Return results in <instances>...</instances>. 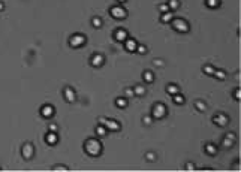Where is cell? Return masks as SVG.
<instances>
[{
  "label": "cell",
  "mask_w": 241,
  "mask_h": 172,
  "mask_svg": "<svg viewBox=\"0 0 241 172\" xmlns=\"http://www.w3.org/2000/svg\"><path fill=\"white\" fill-rule=\"evenodd\" d=\"M84 150L88 156H93V157H97L102 151V144L96 139V138H88L86 142H84Z\"/></svg>",
  "instance_id": "cell-1"
},
{
  "label": "cell",
  "mask_w": 241,
  "mask_h": 172,
  "mask_svg": "<svg viewBox=\"0 0 241 172\" xmlns=\"http://www.w3.org/2000/svg\"><path fill=\"white\" fill-rule=\"evenodd\" d=\"M171 24H172V27H174V30L178 32V33H186V32H189V23H187L186 19H183V18L172 19Z\"/></svg>",
  "instance_id": "cell-2"
},
{
  "label": "cell",
  "mask_w": 241,
  "mask_h": 172,
  "mask_svg": "<svg viewBox=\"0 0 241 172\" xmlns=\"http://www.w3.org/2000/svg\"><path fill=\"white\" fill-rule=\"evenodd\" d=\"M99 123L106 127L108 132H117V130H120V127H121L120 123H117V121L112 120V118H103V117H101V118H99Z\"/></svg>",
  "instance_id": "cell-3"
},
{
  "label": "cell",
  "mask_w": 241,
  "mask_h": 172,
  "mask_svg": "<svg viewBox=\"0 0 241 172\" xmlns=\"http://www.w3.org/2000/svg\"><path fill=\"white\" fill-rule=\"evenodd\" d=\"M87 42V39H86V36L84 34H81V33H75V34H72L70 37H69V45L72 47V48H80L81 45H84Z\"/></svg>",
  "instance_id": "cell-4"
},
{
  "label": "cell",
  "mask_w": 241,
  "mask_h": 172,
  "mask_svg": "<svg viewBox=\"0 0 241 172\" xmlns=\"http://www.w3.org/2000/svg\"><path fill=\"white\" fill-rule=\"evenodd\" d=\"M165 115H166V106L160 102L154 103V106L151 109V117L156 118V120H159V118H163Z\"/></svg>",
  "instance_id": "cell-5"
},
{
  "label": "cell",
  "mask_w": 241,
  "mask_h": 172,
  "mask_svg": "<svg viewBox=\"0 0 241 172\" xmlns=\"http://www.w3.org/2000/svg\"><path fill=\"white\" fill-rule=\"evenodd\" d=\"M109 14H111V17L115 18V19H124V18L127 17V12H126V9H124V8H121L120 5H117V6H112V8L109 9Z\"/></svg>",
  "instance_id": "cell-6"
},
{
  "label": "cell",
  "mask_w": 241,
  "mask_h": 172,
  "mask_svg": "<svg viewBox=\"0 0 241 172\" xmlns=\"http://www.w3.org/2000/svg\"><path fill=\"white\" fill-rule=\"evenodd\" d=\"M21 154L23 157L26 159V160H30L34 154V147L33 144H30V142H26L24 145H23V148H21Z\"/></svg>",
  "instance_id": "cell-7"
},
{
  "label": "cell",
  "mask_w": 241,
  "mask_h": 172,
  "mask_svg": "<svg viewBox=\"0 0 241 172\" xmlns=\"http://www.w3.org/2000/svg\"><path fill=\"white\" fill-rule=\"evenodd\" d=\"M103 63H105V57H103L102 54H93L91 58H90V65L93 68H101Z\"/></svg>",
  "instance_id": "cell-8"
},
{
  "label": "cell",
  "mask_w": 241,
  "mask_h": 172,
  "mask_svg": "<svg viewBox=\"0 0 241 172\" xmlns=\"http://www.w3.org/2000/svg\"><path fill=\"white\" fill-rule=\"evenodd\" d=\"M213 121H214V124H217V126H220V127H225V126L229 123V117H228L226 114H217V115L213 117Z\"/></svg>",
  "instance_id": "cell-9"
},
{
  "label": "cell",
  "mask_w": 241,
  "mask_h": 172,
  "mask_svg": "<svg viewBox=\"0 0 241 172\" xmlns=\"http://www.w3.org/2000/svg\"><path fill=\"white\" fill-rule=\"evenodd\" d=\"M63 96H65V99H66V102L72 103L76 100V94H75V90L73 88H70V87H66L65 90H63Z\"/></svg>",
  "instance_id": "cell-10"
},
{
  "label": "cell",
  "mask_w": 241,
  "mask_h": 172,
  "mask_svg": "<svg viewBox=\"0 0 241 172\" xmlns=\"http://www.w3.org/2000/svg\"><path fill=\"white\" fill-rule=\"evenodd\" d=\"M41 115H42L44 118H51L52 115H54V108H52V105H44V106L41 108Z\"/></svg>",
  "instance_id": "cell-11"
},
{
  "label": "cell",
  "mask_w": 241,
  "mask_h": 172,
  "mask_svg": "<svg viewBox=\"0 0 241 172\" xmlns=\"http://www.w3.org/2000/svg\"><path fill=\"white\" fill-rule=\"evenodd\" d=\"M127 32L124 30V29H117L115 30V33H114V39L117 40V42H124L126 39H127Z\"/></svg>",
  "instance_id": "cell-12"
},
{
  "label": "cell",
  "mask_w": 241,
  "mask_h": 172,
  "mask_svg": "<svg viewBox=\"0 0 241 172\" xmlns=\"http://www.w3.org/2000/svg\"><path fill=\"white\" fill-rule=\"evenodd\" d=\"M136 47H138V44H136L135 39H129V37H127V39L124 40V48H126L129 52L136 51Z\"/></svg>",
  "instance_id": "cell-13"
},
{
  "label": "cell",
  "mask_w": 241,
  "mask_h": 172,
  "mask_svg": "<svg viewBox=\"0 0 241 172\" xmlns=\"http://www.w3.org/2000/svg\"><path fill=\"white\" fill-rule=\"evenodd\" d=\"M45 141H47V144H50V145H55L57 141H58V136H57L55 132H51V130H50V132L45 135Z\"/></svg>",
  "instance_id": "cell-14"
},
{
  "label": "cell",
  "mask_w": 241,
  "mask_h": 172,
  "mask_svg": "<svg viewBox=\"0 0 241 172\" xmlns=\"http://www.w3.org/2000/svg\"><path fill=\"white\" fill-rule=\"evenodd\" d=\"M217 147L214 145V144H211V142H208V144H205V153L208 156H216L217 154Z\"/></svg>",
  "instance_id": "cell-15"
},
{
  "label": "cell",
  "mask_w": 241,
  "mask_h": 172,
  "mask_svg": "<svg viewBox=\"0 0 241 172\" xmlns=\"http://www.w3.org/2000/svg\"><path fill=\"white\" fill-rule=\"evenodd\" d=\"M142 78H144V81H145V82H148V84L154 81V75H153V72H151V70H145V72L142 73Z\"/></svg>",
  "instance_id": "cell-16"
},
{
  "label": "cell",
  "mask_w": 241,
  "mask_h": 172,
  "mask_svg": "<svg viewBox=\"0 0 241 172\" xmlns=\"http://www.w3.org/2000/svg\"><path fill=\"white\" fill-rule=\"evenodd\" d=\"M166 91H168L171 96H174V94L180 93V88H178V86H175V84H168V87H166Z\"/></svg>",
  "instance_id": "cell-17"
},
{
  "label": "cell",
  "mask_w": 241,
  "mask_h": 172,
  "mask_svg": "<svg viewBox=\"0 0 241 172\" xmlns=\"http://www.w3.org/2000/svg\"><path fill=\"white\" fill-rule=\"evenodd\" d=\"M162 23H171L172 19H174V14H172L171 11L169 12H165V14H162Z\"/></svg>",
  "instance_id": "cell-18"
},
{
  "label": "cell",
  "mask_w": 241,
  "mask_h": 172,
  "mask_svg": "<svg viewBox=\"0 0 241 172\" xmlns=\"http://www.w3.org/2000/svg\"><path fill=\"white\" fill-rule=\"evenodd\" d=\"M168 8H169V11H175V9H178L180 8V2L178 0H168Z\"/></svg>",
  "instance_id": "cell-19"
},
{
  "label": "cell",
  "mask_w": 241,
  "mask_h": 172,
  "mask_svg": "<svg viewBox=\"0 0 241 172\" xmlns=\"http://www.w3.org/2000/svg\"><path fill=\"white\" fill-rule=\"evenodd\" d=\"M106 132H108V130H106V127H105L103 124H99V126L96 127V135H97V136H101V138L105 136Z\"/></svg>",
  "instance_id": "cell-20"
},
{
  "label": "cell",
  "mask_w": 241,
  "mask_h": 172,
  "mask_svg": "<svg viewBox=\"0 0 241 172\" xmlns=\"http://www.w3.org/2000/svg\"><path fill=\"white\" fill-rule=\"evenodd\" d=\"M115 105L123 109V108L127 106V99H126V97H117V99H115Z\"/></svg>",
  "instance_id": "cell-21"
},
{
  "label": "cell",
  "mask_w": 241,
  "mask_h": 172,
  "mask_svg": "<svg viewBox=\"0 0 241 172\" xmlns=\"http://www.w3.org/2000/svg\"><path fill=\"white\" fill-rule=\"evenodd\" d=\"M91 26H93L94 29H101V27H102V19L99 17H93L91 18Z\"/></svg>",
  "instance_id": "cell-22"
},
{
  "label": "cell",
  "mask_w": 241,
  "mask_h": 172,
  "mask_svg": "<svg viewBox=\"0 0 241 172\" xmlns=\"http://www.w3.org/2000/svg\"><path fill=\"white\" fill-rule=\"evenodd\" d=\"M133 93H135V96H144V94H145V87L136 86L135 88H133Z\"/></svg>",
  "instance_id": "cell-23"
},
{
  "label": "cell",
  "mask_w": 241,
  "mask_h": 172,
  "mask_svg": "<svg viewBox=\"0 0 241 172\" xmlns=\"http://www.w3.org/2000/svg\"><path fill=\"white\" fill-rule=\"evenodd\" d=\"M172 99H174V103H177V105H183V103H184V96H181L180 93L174 94Z\"/></svg>",
  "instance_id": "cell-24"
},
{
  "label": "cell",
  "mask_w": 241,
  "mask_h": 172,
  "mask_svg": "<svg viewBox=\"0 0 241 172\" xmlns=\"http://www.w3.org/2000/svg\"><path fill=\"white\" fill-rule=\"evenodd\" d=\"M195 108L202 112V111L207 109V105H205V102H202V100H196V102H195Z\"/></svg>",
  "instance_id": "cell-25"
},
{
  "label": "cell",
  "mask_w": 241,
  "mask_h": 172,
  "mask_svg": "<svg viewBox=\"0 0 241 172\" xmlns=\"http://www.w3.org/2000/svg\"><path fill=\"white\" fill-rule=\"evenodd\" d=\"M217 79H225L226 78V72L225 70H222V69H219V70H214V73H213Z\"/></svg>",
  "instance_id": "cell-26"
},
{
  "label": "cell",
  "mask_w": 241,
  "mask_h": 172,
  "mask_svg": "<svg viewBox=\"0 0 241 172\" xmlns=\"http://www.w3.org/2000/svg\"><path fill=\"white\" fill-rule=\"evenodd\" d=\"M205 3H207L208 8L214 9V8H217V6L220 5V0H205Z\"/></svg>",
  "instance_id": "cell-27"
},
{
  "label": "cell",
  "mask_w": 241,
  "mask_h": 172,
  "mask_svg": "<svg viewBox=\"0 0 241 172\" xmlns=\"http://www.w3.org/2000/svg\"><path fill=\"white\" fill-rule=\"evenodd\" d=\"M214 70H216V69L213 68L211 65H205V66L202 68V72H204L205 75H213V73H214Z\"/></svg>",
  "instance_id": "cell-28"
},
{
  "label": "cell",
  "mask_w": 241,
  "mask_h": 172,
  "mask_svg": "<svg viewBox=\"0 0 241 172\" xmlns=\"http://www.w3.org/2000/svg\"><path fill=\"white\" fill-rule=\"evenodd\" d=\"M222 144H223V147H226V148H231V147L234 145V141H232V139H229V138L225 136V138H223V142H222Z\"/></svg>",
  "instance_id": "cell-29"
},
{
  "label": "cell",
  "mask_w": 241,
  "mask_h": 172,
  "mask_svg": "<svg viewBox=\"0 0 241 172\" xmlns=\"http://www.w3.org/2000/svg\"><path fill=\"white\" fill-rule=\"evenodd\" d=\"M145 159H147L148 162H154V160H156V153H153V151H148V153L145 154Z\"/></svg>",
  "instance_id": "cell-30"
},
{
  "label": "cell",
  "mask_w": 241,
  "mask_h": 172,
  "mask_svg": "<svg viewBox=\"0 0 241 172\" xmlns=\"http://www.w3.org/2000/svg\"><path fill=\"white\" fill-rule=\"evenodd\" d=\"M159 11H160L162 14H165V12H169V8H168L166 3H162V5H159Z\"/></svg>",
  "instance_id": "cell-31"
},
{
  "label": "cell",
  "mask_w": 241,
  "mask_h": 172,
  "mask_svg": "<svg viewBox=\"0 0 241 172\" xmlns=\"http://www.w3.org/2000/svg\"><path fill=\"white\" fill-rule=\"evenodd\" d=\"M142 121H144V124H147V126H150V124L153 123V117H151V115H145V117L142 118Z\"/></svg>",
  "instance_id": "cell-32"
},
{
  "label": "cell",
  "mask_w": 241,
  "mask_h": 172,
  "mask_svg": "<svg viewBox=\"0 0 241 172\" xmlns=\"http://www.w3.org/2000/svg\"><path fill=\"white\" fill-rule=\"evenodd\" d=\"M136 52H139V54H145V52H147V47H145V45H138Z\"/></svg>",
  "instance_id": "cell-33"
},
{
  "label": "cell",
  "mask_w": 241,
  "mask_h": 172,
  "mask_svg": "<svg viewBox=\"0 0 241 172\" xmlns=\"http://www.w3.org/2000/svg\"><path fill=\"white\" fill-rule=\"evenodd\" d=\"M124 96H126V97H132V96H135V93H133L132 88H126V90H124Z\"/></svg>",
  "instance_id": "cell-34"
},
{
  "label": "cell",
  "mask_w": 241,
  "mask_h": 172,
  "mask_svg": "<svg viewBox=\"0 0 241 172\" xmlns=\"http://www.w3.org/2000/svg\"><path fill=\"white\" fill-rule=\"evenodd\" d=\"M234 99H235V100H240L241 99V90L240 88H237V90L234 91Z\"/></svg>",
  "instance_id": "cell-35"
},
{
  "label": "cell",
  "mask_w": 241,
  "mask_h": 172,
  "mask_svg": "<svg viewBox=\"0 0 241 172\" xmlns=\"http://www.w3.org/2000/svg\"><path fill=\"white\" fill-rule=\"evenodd\" d=\"M52 171H68V168H66V166H63V165H57V166H54V168H52Z\"/></svg>",
  "instance_id": "cell-36"
},
{
  "label": "cell",
  "mask_w": 241,
  "mask_h": 172,
  "mask_svg": "<svg viewBox=\"0 0 241 172\" xmlns=\"http://www.w3.org/2000/svg\"><path fill=\"white\" fill-rule=\"evenodd\" d=\"M225 136L226 138H229V139H232V141H234V142H235V133H234V132H228V133H226V135H225Z\"/></svg>",
  "instance_id": "cell-37"
},
{
  "label": "cell",
  "mask_w": 241,
  "mask_h": 172,
  "mask_svg": "<svg viewBox=\"0 0 241 172\" xmlns=\"http://www.w3.org/2000/svg\"><path fill=\"white\" fill-rule=\"evenodd\" d=\"M48 129H50L51 132H57V124H55V123H51V124L48 126Z\"/></svg>",
  "instance_id": "cell-38"
},
{
  "label": "cell",
  "mask_w": 241,
  "mask_h": 172,
  "mask_svg": "<svg viewBox=\"0 0 241 172\" xmlns=\"http://www.w3.org/2000/svg\"><path fill=\"white\" fill-rule=\"evenodd\" d=\"M186 169H187V171H193V169H195V165L187 162V163H186Z\"/></svg>",
  "instance_id": "cell-39"
},
{
  "label": "cell",
  "mask_w": 241,
  "mask_h": 172,
  "mask_svg": "<svg viewBox=\"0 0 241 172\" xmlns=\"http://www.w3.org/2000/svg\"><path fill=\"white\" fill-rule=\"evenodd\" d=\"M153 65H154V66H163V61H162V60H154Z\"/></svg>",
  "instance_id": "cell-40"
},
{
  "label": "cell",
  "mask_w": 241,
  "mask_h": 172,
  "mask_svg": "<svg viewBox=\"0 0 241 172\" xmlns=\"http://www.w3.org/2000/svg\"><path fill=\"white\" fill-rule=\"evenodd\" d=\"M234 169H240V163H238V162L234 163Z\"/></svg>",
  "instance_id": "cell-41"
},
{
  "label": "cell",
  "mask_w": 241,
  "mask_h": 172,
  "mask_svg": "<svg viewBox=\"0 0 241 172\" xmlns=\"http://www.w3.org/2000/svg\"><path fill=\"white\" fill-rule=\"evenodd\" d=\"M3 9H5V5H3V3H2V2H0V12H2V11H3Z\"/></svg>",
  "instance_id": "cell-42"
},
{
  "label": "cell",
  "mask_w": 241,
  "mask_h": 172,
  "mask_svg": "<svg viewBox=\"0 0 241 172\" xmlns=\"http://www.w3.org/2000/svg\"><path fill=\"white\" fill-rule=\"evenodd\" d=\"M119 3H124V2H127V0H117Z\"/></svg>",
  "instance_id": "cell-43"
}]
</instances>
